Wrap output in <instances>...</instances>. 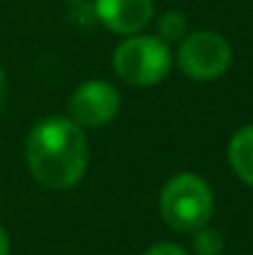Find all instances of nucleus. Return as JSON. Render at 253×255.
I'll return each instance as SVG.
<instances>
[{
    "label": "nucleus",
    "mask_w": 253,
    "mask_h": 255,
    "mask_svg": "<svg viewBox=\"0 0 253 255\" xmlns=\"http://www.w3.org/2000/svg\"><path fill=\"white\" fill-rule=\"evenodd\" d=\"M67 112L80 127H104L119 112V92L104 80H87L72 92Z\"/></svg>",
    "instance_id": "obj_5"
},
{
    "label": "nucleus",
    "mask_w": 253,
    "mask_h": 255,
    "mask_svg": "<svg viewBox=\"0 0 253 255\" xmlns=\"http://www.w3.org/2000/svg\"><path fill=\"white\" fill-rule=\"evenodd\" d=\"M231 60H234L231 45L216 30H199L186 35L176 52L179 70L196 82L219 80L231 67Z\"/></svg>",
    "instance_id": "obj_4"
},
{
    "label": "nucleus",
    "mask_w": 253,
    "mask_h": 255,
    "mask_svg": "<svg viewBox=\"0 0 253 255\" xmlns=\"http://www.w3.org/2000/svg\"><path fill=\"white\" fill-rule=\"evenodd\" d=\"M97 20L117 35H137L154 17V0H94Z\"/></svg>",
    "instance_id": "obj_6"
},
{
    "label": "nucleus",
    "mask_w": 253,
    "mask_h": 255,
    "mask_svg": "<svg viewBox=\"0 0 253 255\" xmlns=\"http://www.w3.org/2000/svg\"><path fill=\"white\" fill-rule=\"evenodd\" d=\"M159 211L169 228L179 233H194L209 226L214 216V191L199 173H176L162 188Z\"/></svg>",
    "instance_id": "obj_2"
},
{
    "label": "nucleus",
    "mask_w": 253,
    "mask_h": 255,
    "mask_svg": "<svg viewBox=\"0 0 253 255\" xmlns=\"http://www.w3.org/2000/svg\"><path fill=\"white\" fill-rule=\"evenodd\" d=\"M191 251L196 255H221L224 253V236L209 226L194 231V241H191Z\"/></svg>",
    "instance_id": "obj_9"
},
{
    "label": "nucleus",
    "mask_w": 253,
    "mask_h": 255,
    "mask_svg": "<svg viewBox=\"0 0 253 255\" xmlns=\"http://www.w3.org/2000/svg\"><path fill=\"white\" fill-rule=\"evenodd\" d=\"M0 255H10V238L2 226H0Z\"/></svg>",
    "instance_id": "obj_11"
},
{
    "label": "nucleus",
    "mask_w": 253,
    "mask_h": 255,
    "mask_svg": "<svg viewBox=\"0 0 253 255\" xmlns=\"http://www.w3.org/2000/svg\"><path fill=\"white\" fill-rule=\"evenodd\" d=\"M186 30H189V20L184 12L179 10H169L164 15H159L157 20V37L164 40V42H176V40H184L186 37Z\"/></svg>",
    "instance_id": "obj_8"
},
{
    "label": "nucleus",
    "mask_w": 253,
    "mask_h": 255,
    "mask_svg": "<svg viewBox=\"0 0 253 255\" xmlns=\"http://www.w3.org/2000/svg\"><path fill=\"white\" fill-rule=\"evenodd\" d=\"M229 164L236 176L253 186V124L241 127L229 141Z\"/></svg>",
    "instance_id": "obj_7"
},
{
    "label": "nucleus",
    "mask_w": 253,
    "mask_h": 255,
    "mask_svg": "<svg viewBox=\"0 0 253 255\" xmlns=\"http://www.w3.org/2000/svg\"><path fill=\"white\" fill-rule=\"evenodd\" d=\"M142 255H189V253L181 246H176V243H157V246L147 248Z\"/></svg>",
    "instance_id": "obj_10"
},
{
    "label": "nucleus",
    "mask_w": 253,
    "mask_h": 255,
    "mask_svg": "<svg viewBox=\"0 0 253 255\" xmlns=\"http://www.w3.org/2000/svg\"><path fill=\"white\" fill-rule=\"evenodd\" d=\"M2 99H5V70L0 65V107H2Z\"/></svg>",
    "instance_id": "obj_12"
},
{
    "label": "nucleus",
    "mask_w": 253,
    "mask_h": 255,
    "mask_svg": "<svg viewBox=\"0 0 253 255\" xmlns=\"http://www.w3.org/2000/svg\"><path fill=\"white\" fill-rule=\"evenodd\" d=\"M25 156L35 181L52 191H67L87 173V136L70 117H47L30 129Z\"/></svg>",
    "instance_id": "obj_1"
},
{
    "label": "nucleus",
    "mask_w": 253,
    "mask_h": 255,
    "mask_svg": "<svg viewBox=\"0 0 253 255\" xmlns=\"http://www.w3.org/2000/svg\"><path fill=\"white\" fill-rule=\"evenodd\" d=\"M171 50L157 35H129L124 37L114 55L112 67L122 82L132 87L159 85L171 70Z\"/></svg>",
    "instance_id": "obj_3"
},
{
    "label": "nucleus",
    "mask_w": 253,
    "mask_h": 255,
    "mask_svg": "<svg viewBox=\"0 0 253 255\" xmlns=\"http://www.w3.org/2000/svg\"><path fill=\"white\" fill-rule=\"evenodd\" d=\"M72 2H82V0H72Z\"/></svg>",
    "instance_id": "obj_13"
}]
</instances>
